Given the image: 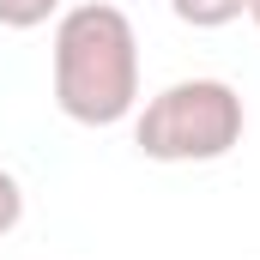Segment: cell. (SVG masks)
<instances>
[{
  "instance_id": "cell-1",
  "label": "cell",
  "mask_w": 260,
  "mask_h": 260,
  "mask_svg": "<svg viewBox=\"0 0 260 260\" xmlns=\"http://www.w3.org/2000/svg\"><path fill=\"white\" fill-rule=\"evenodd\" d=\"M55 109L79 127H115L139 109V30L121 6L85 0L55 18Z\"/></svg>"
},
{
  "instance_id": "cell-2",
  "label": "cell",
  "mask_w": 260,
  "mask_h": 260,
  "mask_svg": "<svg viewBox=\"0 0 260 260\" xmlns=\"http://www.w3.org/2000/svg\"><path fill=\"white\" fill-rule=\"evenodd\" d=\"M248 109L230 79H176L133 115V145L151 164H218L242 145Z\"/></svg>"
},
{
  "instance_id": "cell-3",
  "label": "cell",
  "mask_w": 260,
  "mask_h": 260,
  "mask_svg": "<svg viewBox=\"0 0 260 260\" xmlns=\"http://www.w3.org/2000/svg\"><path fill=\"white\" fill-rule=\"evenodd\" d=\"M170 12L182 24H194V30H224V24H236L248 12V0H170Z\"/></svg>"
},
{
  "instance_id": "cell-4",
  "label": "cell",
  "mask_w": 260,
  "mask_h": 260,
  "mask_svg": "<svg viewBox=\"0 0 260 260\" xmlns=\"http://www.w3.org/2000/svg\"><path fill=\"white\" fill-rule=\"evenodd\" d=\"M61 12H67L61 0H0V24L6 30H37V24H49Z\"/></svg>"
},
{
  "instance_id": "cell-5",
  "label": "cell",
  "mask_w": 260,
  "mask_h": 260,
  "mask_svg": "<svg viewBox=\"0 0 260 260\" xmlns=\"http://www.w3.org/2000/svg\"><path fill=\"white\" fill-rule=\"evenodd\" d=\"M18 218H24V188H18L12 170H0V236L18 230Z\"/></svg>"
},
{
  "instance_id": "cell-6",
  "label": "cell",
  "mask_w": 260,
  "mask_h": 260,
  "mask_svg": "<svg viewBox=\"0 0 260 260\" xmlns=\"http://www.w3.org/2000/svg\"><path fill=\"white\" fill-rule=\"evenodd\" d=\"M248 18H254V30H260V0H248Z\"/></svg>"
}]
</instances>
